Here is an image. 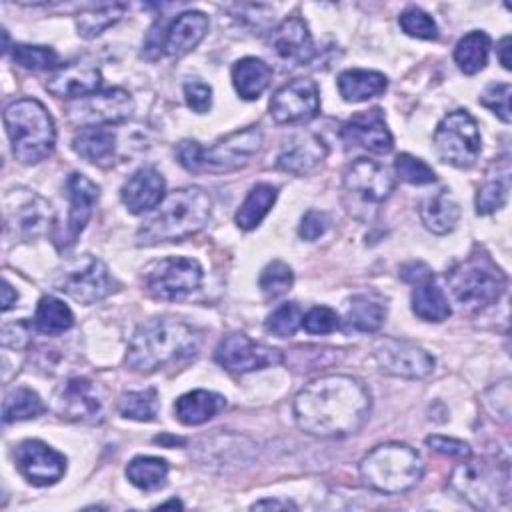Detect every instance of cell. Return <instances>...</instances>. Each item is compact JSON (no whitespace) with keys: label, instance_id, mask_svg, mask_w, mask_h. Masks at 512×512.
Segmentation results:
<instances>
[{"label":"cell","instance_id":"1","mask_svg":"<svg viewBox=\"0 0 512 512\" xmlns=\"http://www.w3.org/2000/svg\"><path fill=\"white\" fill-rule=\"evenodd\" d=\"M370 412L366 386L344 374L322 376L294 398V418L300 430L318 438H342L360 430Z\"/></svg>","mask_w":512,"mask_h":512},{"label":"cell","instance_id":"2","mask_svg":"<svg viewBox=\"0 0 512 512\" xmlns=\"http://www.w3.org/2000/svg\"><path fill=\"white\" fill-rule=\"evenodd\" d=\"M212 214V198L204 188L186 186L170 192L156 212L138 228V244L178 242L200 232Z\"/></svg>","mask_w":512,"mask_h":512},{"label":"cell","instance_id":"3","mask_svg":"<svg viewBox=\"0 0 512 512\" xmlns=\"http://www.w3.org/2000/svg\"><path fill=\"white\" fill-rule=\"evenodd\" d=\"M198 344L200 336L186 322L152 318L134 332L126 352V366L134 372H154L174 360L194 356Z\"/></svg>","mask_w":512,"mask_h":512},{"label":"cell","instance_id":"4","mask_svg":"<svg viewBox=\"0 0 512 512\" xmlns=\"http://www.w3.org/2000/svg\"><path fill=\"white\" fill-rule=\"evenodd\" d=\"M4 126L12 154L24 164H36L52 154L56 128L46 106L34 98H20L6 106Z\"/></svg>","mask_w":512,"mask_h":512},{"label":"cell","instance_id":"5","mask_svg":"<svg viewBox=\"0 0 512 512\" xmlns=\"http://www.w3.org/2000/svg\"><path fill=\"white\" fill-rule=\"evenodd\" d=\"M424 464L420 454L408 444L388 442L370 450L360 462L364 484L384 494L406 492L422 478Z\"/></svg>","mask_w":512,"mask_h":512},{"label":"cell","instance_id":"6","mask_svg":"<svg viewBox=\"0 0 512 512\" xmlns=\"http://www.w3.org/2000/svg\"><path fill=\"white\" fill-rule=\"evenodd\" d=\"M446 280L454 302L464 312L488 308L506 288L504 272L484 252H472L448 272Z\"/></svg>","mask_w":512,"mask_h":512},{"label":"cell","instance_id":"7","mask_svg":"<svg viewBox=\"0 0 512 512\" xmlns=\"http://www.w3.org/2000/svg\"><path fill=\"white\" fill-rule=\"evenodd\" d=\"M450 488L474 508L496 510L510 498L508 464L490 458H464V462L452 470Z\"/></svg>","mask_w":512,"mask_h":512},{"label":"cell","instance_id":"8","mask_svg":"<svg viewBox=\"0 0 512 512\" xmlns=\"http://www.w3.org/2000/svg\"><path fill=\"white\" fill-rule=\"evenodd\" d=\"M344 206L360 222H370L394 190V176L376 160L358 158L344 172Z\"/></svg>","mask_w":512,"mask_h":512},{"label":"cell","instance_id":"9","mask_svg":"<svg viewBox=\"0 0 512 512\" xmlns=\"http://www.w3.org/2000/svg\"><path fill=\"white\" fill-rule=\"evenodd\" d=\"M54 286L80 304L100 302L116 290V282L110 276L108 266L90 254L64 262L54 276Z\"/></svg>","mask_w":512,"mask_h":512},{"label":"cell","instance_id":"10","mask_svg":"<svg viewBox=\"0 0 512 512\" xmlns=\"http://www.w3.org/2000/svg\"><path fill=\"white\" fill-rule=\"evenodd\" d=\"M434 148L438 158L450 166H474L482 150L476 120L466 110L448 112L434 130Z\"/></svg>","mask_w":512,"mask_h":512},{"label":"cell","instance_id":"11","mask_svg":"<svg viewBox=\"0 0 512 512\" xmlns=\"http://www.w3.org/2000/svg\"><path fill=\"white\" fill-rule=\"evenodd\" d=\"M4 230L14 240H36L48 232L50 204L28 188H12L2 200Z\"/></svg>","mask_w":512,"mask_h":512},{"label":"cell","instance_id":"12","mask_svg":"<svg viewBox=\"0 0 512 512\" xmlns=\"http://www.w3.org/2000/svg\"><path fill=\"white\" fill-rule=\"evenodd\" d=\"M202 266L188 256H170L150 264L144 272V288L158 300H180L202 284Z\"/></svg>","mask_w":512,"mask_h":512},{"label":"cell","instance_id":"13","mask_svg":"<svg viewBox=\"0 0 512 512\" xmlns=\"http://www.w3.org/2000/svg\"><path fill=\"white\" fill-rule=\"evenodd\" d=\"M134 112L132 96L122 88H108L66 104V116L72 124L82 128H96L102 124H120Z\"/></svg>","mask_w":512,"mask_h":512},{"label":"cell","instance_id":"14","mask_svg":"<svg viewBox=\"0 0 512 512\" xmlns=\"http://www.w3.org/2000/svg\"><path fill=\"white\" fill-rule=\"evenodd\" d=\"M262 148V132L258 126H248L216 140L210 148H202L200 172H234L244 168Z\"/></svg>","mask_w":512,"mask_h":512},{"label":"cell","instance_id":"15","mask_svg":"<svg viewBox=\"0 0 512 512\" xmlns=\"http://www.w3.org/2000/svg\"><path fill=\"white\" fill-rule=\"evenodd\" d=\"M374 360L384 374L408 380L426 378L434 370V358L422 346L398 340L382 338L374 346Z\"/></svg>","mask_w":512,"mask_h":512},{"label":"cell","instance_id":"16","mask_svg":"<svg viewBox=\"0 0 512 512\" xmlns=\"http://www.w3.org/2000/svg\"><path fill=\"white\" fill-rule=\"evenodd\" d=\"M214 360L228 372L246 374L282 362V354L270 346L250 340L242 332L226 334L216 346Z\"/></svg>","mask_w":512,"mask_h":512},{"label":"cell","instance_id":"17","mask_svg":"<svg viewBox=\"0 0 512 512\" xmlns=\"http://www.w3.org/2000/svg\"><path fill=\"white\" fill-rule=\"evenodd\" d=\"M320 110V92L314 80L294 78L270 98V116L278 124H300L312 120Z\"/></svg>","mask_w":512,"mask_h":512},{"label":"cell","instance_id":"18","mask_svg":"<svg viewBox=\"0 0 512 512\" xmlns=\"http://www.w3.org/2000/svg\"><path fill=\"white\" fill-rule=\"evenodd\" d=\"M100 188L84 174L72 172L66 180V198H68V218L66 226L56 236V244L60 250L70 248L84 226L88 224L94 204L98 202Z\"/></svg>","mask_w":512,"mask_h":512},{"label":"cell","instance_id":"19","mask_svg":"<svg viewBox=\"0 0 512 512\" xmlns=\"http://www.w3.org/2000/svg\"><path fill=\"white\" fill-rule=\"evenodd\" d=\"M20 474L34 486L58 482L66 472V458L42 440H24L14 450Z\"/></svg>","mask_w":512,"mask_h":512},{"label":"cell","instance_id":"20","mask_svg":"<svg viewBox=\"0 0 512 512\" xmlns=\"http://www.w3.org/2000/svg\"><path fill=\"white\" fill-rule=\"evenodd\" d=\"M340 138L348 148H364L374 154H386L394 146V138L380 108L354 114L340 130Z\"/></svg>","mask_w":512,"mask_h":512},{"label":"cell","instance_id":"21","mask_svg":"<svg viewBox=\"0 0 512 512\" xmlns=\"http://www.w3.org/2000/svg\"><path fill=\"white\" fill-rule=\"evenodd\" d=\"M326 154H328V146L318 134L296 132L284 142L278 154L276 166L282 172H288L294 176H306L322 164Z\"/></svg>","mask_w":512,"mask_h":512},{"label":"cell","instance_id":"22","mask_svg":"<svg viewBox=\"0 0 512 512\" xmlns=\"http://www.w3.org/2000/svg\"><path fill=\"white\" fill-rule=\"evenodd\" d=\"M56 410L66 420L96 422L102 418V398L94 382L70 378L56 396Z\"/></svg>","mask_w":512,"mask_h":512},{"label":"cell","instance_id":"23","mask_svg":"<svg viewBox=\"0 0 512 512\" xmlns=\"http://www.w3.org/2000/svg\"><path fill=\"white\" fill-rule=\"evenodd\" d=\"M272 50L288 66H302L314 58V42L302 18L290 16L282 20L270 36Z\"/></svg>","mask_w":512,"mask_h":512},{"label":"cell","instance_id":"24","mask_svg":"<svg viewBox=\"0 0 512 512\" xmlns=\"http://www.w3.org/2000/svg\"><path fill=\"white\" fill-rule=\"evenodd\" d=\"M164 192H166V182L162 174L152 166H144V168H138L124 182L120 196L128 212L142 214L156 208L164 200Z\"/></svg>","mask_w":512,"mask_h":512},{"label":"cell","instance_id":"25","mask_svg":"<svg viewBox=\"0 0 512 512\" xmlns=\"http://www.w3.org/2000/svg\"><path fill=\"white\" fill-rule=\"evenodd\" d=\"M208 32V16L198 10L178 14L162 36V54L184 56L194 50Z\"/></svg>","mask_w":512,"mask_h":512},{"label":"cell","instance_id":"26","mask_svg":"<svg viewBox=\"0 0 512 512\" xmlns=\"http://www.w3.org/2000/svg\"><path fill=\"white\" fill-rule=\"evenodd\" d=\"M102 74L90 64H68L60 66L48 80L46 90L58 98L78 100L98 92Z\"/></svg>","mask_w":512,"mask_h":512},{"label":"cell","instance_id":"27","mask_svg":"<svg viewBox=\"0 0 512 512\" xmlns=\"http://www.w3.org/2000/svg\"><path fill=\"white\" fill-rule=\"evenodd\" d=\"M226 406V398L212 390H192L174 404L176 418L186 426H198L212 420Z\"/></svg>","mask_w":512,"mask_h":512},{"label":"cell","instance_id":"28","mask_svg":"<svg viewBox=\"0 0 512 512\" xmlns=\"http://www.w3.org/2000/svg\"><path fill=\"white\" fill-rule=\"evenodd\" d=\"M74 152L90 164L106 168L114 162L116 136L108 128H84L72 140Z\"/></svg>","mask_w":512,"mask_h":512},{"label":"cell","instance_id":"29","mask_svg":"<svg viewBox=\"0 0 512 512\" xmlns=\"http://www.w3.org/2000/svg\"><path fill=\"white\" fill-rule=\"evenodd\" d=\"M388 86V78L376 70L350 68L338 76V92L346 102H364L380 96Z\"/></svg>","mask_w":512,"mask_h":512},{"label":"cell","instance_id":"30","mask_svg":"<svg viewBox=\"0 0 512 512\" xmlns=\"http://www.w3.org/2000/svg\"><path fill=\"white\" fill-rule=\"evenodd\" d=\"M272 70L270 66L254 56L240 58L232 66V84L240 98L244 100H256L270 84Z\"/></svg>","mask_w":512,"mask_h":512},{"label":"cell","instance_id":"31","mask_svg":"<svg viewBox=\"0 0 512 512\" xmlns=\"http://www.w3.org/2000/svg\"><path fill=\"white\" fill-rule=\"evenodd\" d=\"M410 302H412V312L426 322H442L452 312L444 290L434 282L432 276L414 284Z\"/></svg>","mask_w":512,"mask_h":512},{"label":"cell","instance_id":"32","mask_svg":"<svg viewBox=\"0 0 512 512\" xmlns=\"http://www.w3.org/2000/svg\"><path fill=\"white\" fill-rule=\"evenodd\" d=\"M384 318H386V308L378 300L366 294H358V296H352L346 306L344 324H346V330L370 334L384 324Z\"/></svg>","mask_w":512,"mask_h":512},{"label":"cell","instance_id":"33","mask_svg":"<svg viewBox=\"0 0 512 512\" xmlns=\"http://www.w3.org/2000/svg\"><path fill=\"white\" fill-rule=\"evenodd\" d=\"M510 190V164L502 158L496 164V172L488 174L484 184L476 192V212L486 216L500 210L508 200Z\"/></svg>","mask_w":512,"mask_h":512},{"label":"cell","instance_id":"34","mask_svg":"<svg viewBox=\"0 0 512 512\" xmlns=\"http://www.w3.org/2000/svg\"><path fill=\"white\" fill-rule=\"evenodd\" d=\"M422 224L434 234H448L460 218V206L446 194L426 198L418 208Z\"/></svg>","mask_w":512,"mask_h":512},{"label":"cell","instance_id":"35","mask_svg":"<svg viewBox=\"0 0 512 512\" xmlns=\"http://www.w3.org/2000/svg\"><path fill=\"white\" fill-rule=\"evenodd\" d=\"M32 324L38 332H42L46 336H58L72 328L74 314L68 308V304H64L62 300H58L54 296H42L36 306Z\"/></svg>","mask_w":512,"mask_h":512},{"label":"cell","instance_id":"36","mask_svg":"<svg viewBox=\"0 0 512 512\" xmlns=\"http://www.w3.org/2000/svg\"><path fill=\"white\" fill-rule=\"evenodd\" d=\"M278 190L272 184H256L250 188L242 206L236 212V224L242 230H254L268 210L274 206Z\"/></svg>","mask_w":512,"mask_h":512},{"label":"cell","instance_id":"37","mask_svg":"<svg viewBox=\"0 0 512 512\" xmlns=\"http://www.w3.org/2000/svg\"><path fill=\"white\" fill-rule=\"evenodd\" d=\"M488 50H490L488 34L482 30H474L458 40L454 48V60L464 74H476L486 66Z\"/></svg>","mask_w":512,"mask_h":512},{"label":"cell","instance_id":"38","mask_svg":"<svg viewBox=\"0 0 512 512\" xmlns=\"http://www.w3.org/2000/svg\"><path fill=\"white\" fill-rule=\"evenodd\" d=\"M126 476L130 484H134L140 490H158L166 484L168 462L156 456H136L128 462Z\"/></svg>","mask_w":512,"mask_h":512},{"label":"cell","instance_id":"39","mask_svg":"<svg viewBox=\"0 0 512 512\" xmlns=\"http://www.w3.org/2000/svg\"><path fill=\"white\" fill-rule=\"evenodd\" d=\"M46 410L42 398L30 390V388H14L12 392L6 394L4 404H2V420L4 424L20 422V420H30L38 418Z\"/></svg>","mask_w":512,"mask_h":512},{"label":"cell","instance_id":"40","mask_svg":"<svg viewBox=\"0 0 512 512\" xmlns=\"http://www.w3.org/2000/svg\"><path fill=\"white\" fill-rule=\"evenodd\" d=\"M124 10H126L124 4H104V6H98L88 12L78 14V18H76L78 34L86 40L100 36L104 30L114 26L124 16Z\"/></svg>","mask_w":512,"mask_h":512},{"label":"cell","instance_id":"41","mask_svg":"<svg viewBox=\"0 0 512 512\" xmlns=\"http://www.w3.org/2000/svg\"><path fill=\"white\" fill-rule=\"evenodd\" d=\"M160 408V398L156 388H144L122 394L118 402V412L124 418L138 420V422H150L156 418Z\"/></svg>","mask_w":512,"mask_h":512},{"label":"cell","instance_id":"42","mask_svg":"<svg viewBox=\"0 0 512 512\" xmlns=\"http://www.w3.org/2000/svg\"><path fill=\"white\" fill-rule=\"evenodd\" d=\"M260 290L262 294L268 298V300H274V298H280L284 296L292 284H294V272L288 264H284L282 260H274L270 262L262 274H260Z\"/></svg>","mask_w":512,"mask_h":512},{"label":"cell","instance_id":"43","mask_svg":"<svg viewBox=\"0 0 512 512\" xmlns=\"http://www.w3.org/2000/svg\"><path fill=\"white\" fill-rule=\"evenodd\" d=\"M12 58L18 66H22L26 70H54L60 64L58 54L50 46L14 44Z\"/></svg>","mask_w":512,"mask_h":512},{"label":"cell","instance_id":"44","mask_svg":"<svg viewBox=\"0 0 512 512\" xmlns=\"http://www.w3.org/2000/svg\"><path fill=\"white\" fill-rule=\"evenodd\" d=\"M302 326V308L296 302L280 304L266 318V330L278 338L292 336Z\"/></svg>","mask_w":512,"mask_h":512},{"label":"cell","instance_id":"45","mask_svg":"<svg viewBox=\"0 0 512 512\" xmlns=\"http://www.w3.org/2000/svg\"><path fill=\"white\" fill-rule=\"evenodd\" d=\"M398 24L412 38H420V40H436L438 38V26H436L434 18L428 12H424L422 8H416V6L406 8L400 14Z\"/></svg>","mask_w":512,"mask_h":512},{"label":"cell","instance_id":"46","mask_svg":"<svg viewBox=\"0 0 512 512\" xmlns=\"http://www.w3.org/2000/svg\"><path fill=\"white\" fill-rule=\"evenodd\" d=\"M396 176L408 184H432L436 180L434 170L420 158L412 154H398L394 160Z\"/></svg>","mask_w":512,"mask_h":512},{"label":"cell","instance_id":"47","mask_svg":"<svg viewBox=\"0 0 512 512\" xmlns=\"http://www.w3.org/2000/svg\"><path fill=\"white\" fill-rule=\"evenodd\" d=\"M510 84L506 82H494V84H488L484 88V92L480 94L478 102L488 108L490 112H494L502 122H510Z\"/></svg>","mask_w":512,"mask_h":512},{"label":"cell","instance_id":"48","mask_svg":"<svg viewBox=\"0 0 512 512\" xmlns=\"http://www.w3.org/2000/svg\"><path fill=\"white\" fill-rule=\"evenodd\" d=\"M340 318L328 306H314L306 314H302V328L308 334H330L338 330Z\"/></svg>","mask_w":512,"mask_h":512},{"label":"cell","instance_id":"49","mask_svg":"<svg viewBox=\"0 0 512 512\" xmlns=\"http://www.w3.org/2000/svg\"><path fill=\"white\" fill-rule=\"evenodd\" d=\"M484 404L494 418H498L500 422H508L510 420V382L502 380L500 384L486 390Z\"/></svg>","mask_w":512,"mask_h":512},{"label":"cell","instance_id":"50","mask_svg":"<svg viewBox=\"0 0 512 512\" xmlns=\"http://www.w3.org/2000/svg\"><path fill=\"white\" fill-rule=\"evenodd\" d=\"M184 98L192 112L206 114L212 106V88L202 80H188L184 84Z\"/></svg>","mask_w":512,"mask_h":512},{"label":"cell","instance_id":"51","mask_svg":"<svg viewBox=\"0 0 512 512\" xmlns=\"http://www.w3.org/2000/svg\"><path fill=\"white\" fill-rule=\"evenodd\" d=\"M330 226V218L320 212V210H308L302 220H300V226H298V234L300 238L312 242V240H318Z\"/></svg>","mask_w":512,"mask_h":512},{"label":"cell","instance_id":"52","mask_svg":"<svg viewBox=\"0 0 512 512\" xmlns=\"http://www.w3.org/2000/svg\"><path fill=\"white\" fill-rule=\"evenodd\" d=\"M426 444L434 450V452H440L444 456H452V458H470L472 456V450L466 442L462 440H456V438H448V436H428L426 438Z\"/></svg>","mask_w":512,"mask_h":512},{"label":"cell","instance_id":"53","mask_svg":"<svg viewBox=\"0 0 512 512\" xmlns=\"http://www.w3.org/2000/svg\"><path fill=\"white\" fill-rule=\"evenodd\" d=\"M176 156L178 162L188 170V172H200V162H202V146L196 140H182L176 146Z\"/></svg>","mask_w":512,"mask_h":512},{"label":"cell","instance_id":"54","mask_svg":"<svg viewBox=\"0 0 512 512\" xmlns=\"http://www.w3.org/2000/svg\"><path fill=\"white\" fill-rule=\"evenodd\" d=\"M400 276H402V280L416 284V282H420V280H424V278H430L432 272H430V268H428L426 264H422V262H408V264H404V266L400 268Z\"/></svg>","mask_w":512,"mask_h":512},{"label":"cell","instance_id":"55","mask_svg":"<svg viewBox=\"0 0 512 512\" xmlns=\"http://www.w3.org/2000/svg\"><path fill=\"white\" fill-rule=\"evenodd\" d=\"M260 508H272V510H296V504L290 500H274V498H266V500H258L252 504V510H260Z\"/></svg>","mask_w":512,"mask_h":512},{"label":"cell","instance_id":"56","mask_svg":"<svg viewBox=\"0 0 512 512\" xmlns=\"http://www.w3.org/2000/svg\"><path fill=\"white\" fill-rule=\"evenodd\" d=\"M16 300H18V292L10 286L8 280H4V282H2V310H4V312L10 310V308L16 304Z\"/></svg>","mask_w":512,"mask_h":512},{"label":"cell","instance_id":"57","mask_svg":"<svg viewBox=\"0 0 512 512\" xmlns=\"http://www.w3.org/2000/svg\"><path fill=\"white\" fill-rule=\"evenodd\" d=\"M498 60L500 64L504 66V70H510V36H504L500 42H498Z\"/></svg>","mask_w":512,"mask_h":512},{"label":"cell","instance_id":"58","mask_svg":"<svg viewBox=\"0 0 512 512\" xmlns=\"http://www.w3.org/2000/svg\"><path fill=\"white\" fill-rule=\"evenodd\" d=\"M158 508H182V502H178V500H168V502H162Z\"/></svg>","mask_w":512,"mask_h":512}]
</instances>
